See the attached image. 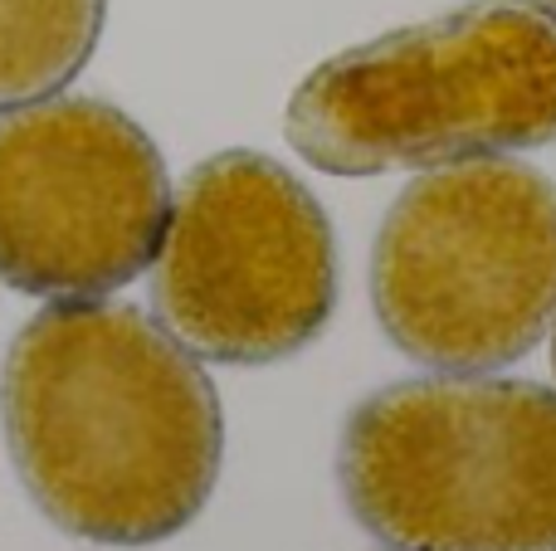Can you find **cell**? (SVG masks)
Returning <instances> with one entry per match:
<instances>
[{"mask_svg":"<svg viewBox=\"0 0 556 551\" xmlns=\"http://www.w3.org/2000/svg\"><path fill=\"white\" fill-rule=\"evenodd\" d=\"M0 420L39 513L93 547L166 542L220 478L211 376L127 303L64 298L35 312L5 351Z\"/></svg>","mask_w":556,"mask_h":551,"instance_id":"cell-1","label":"cell"},{"mask_svg":"<svg viewBox=\"0 0 556 551\" xmlns=\"http://www.w3.org/2000/svg\"><path fill=\"white\" fill-rule=\"evenodd\" d=\"M283 137L327 176L503 156L556 142V20L473 0L342 49L293 88Z\"/></svg>","mask_w":556,"mask_h":551,"instance_id":"cell-2","label":"cell"},{"mask_svg":"<svg viewBox=\"0 0 556 551\" xmlns=\"http://www.w3.org/2000/svg\"><path fill=\"white\" fill-rule=\"evenodd\" d=\"M337 484L395 551H556V390L479 371L366 396Z\"/></svg>","mask_w":556,"mask_h":551,"instance_id":"cell-3","label":"cell"},{"mask_svg":"<svg viewBox=\"0 0 556 551\" xmlns=\"http://www.w3.org/2000/svg\"><path fill=\"white\" fill-rule=\"evenodd\" d=\"M386 337L434 371H493L556 322V185L528 162L469 156L415 176L371 249Z\"/></svg>","mask_w":556,"mask_h":551,"instance_id":"cell-4","label":"cell"},{"mask_svg":"<svg viewBox=\"0 0 556 551\" xmlns=\"http://www.w3.org/2000/svg\"><path fill=\"white\" fill-rule=\"evenodd\" d=\"M152 303L191 357L269 367L337 308V240L317 195L264 152H215L176 185Z\"/></svg>","mask_w":556,"mask_h":551,"instance_id":"cell-5","label":"cell"},{"mask_svg":"<svg viewBox=\"0 0 556 551\" xmlns=\"http://www.w3.org/2000/svg\"><path fill=\"white\" fill-rule=\"evenodd\" d=\"M172 210L156 142L103 98L0 117V279L35 298H103L152 264Z\"/></svg>","mask_w":556,"mask_h":551,"instance_id":"cell-6","label":"cell"},{"mask_svg":"<svg viewBox=\"0 0 556 551\" xmlns=\"http://www.w3.org/2000/svg\"><path fill=\"white\" fill-rule=\"evenodd\" d=\"M108 0H0V107L54 98L93 59Z\"/></svg>","mask_w":556,"mask_h":551,"instance_id":"cell-7","label":"cell"},{"mask_svg":"<svg viewBox=\"0 0 556 551\" xmlns=\"http://www.w3.org/2000/svg\"><path fill=\"white\" fill-rule=\"evenodd\" d=\"M538 5H542V10H547V15H552V20H556V0H538Z\"/></svg>","mask_w":556,"mask_h":551,"instance_id":"cell-8","label":"cell"},{"mask_svg":"<svg viewBox=\"0 0 556 551\" xmlns=\"http://www.w3.org/2000/svg\"><path fill=\"white\" fill-rule=\"evenodd\" d=\"M552 367H556V337H552Z\"/></svg>","mask_w":556,"mask_h":551,"instance_id":"cell-9","label":"cell"}]
</instances>
